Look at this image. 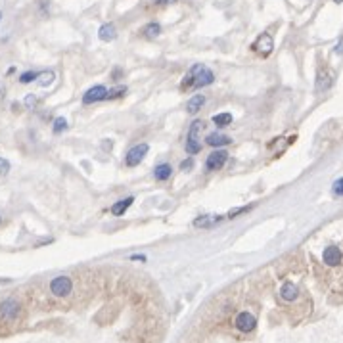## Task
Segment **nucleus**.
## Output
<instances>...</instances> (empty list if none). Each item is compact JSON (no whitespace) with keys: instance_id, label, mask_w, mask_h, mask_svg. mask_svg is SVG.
I'll return each mask as SVG.
<instances>
[{"instance_id":"nucleus-1","label":"nucleus","mask_w":343,"mask_h":343,"mask_svg":"<svg viewBox=\"0 0 343 343\" xmlns=\"http://www.w3.org/2000/svg\"><path fill=\"white\" fill-rule=\"evenodd\" d=\"M215 83V73H213L205 64H194L188 69V73L184 75V79L180 80V90L188 92V90H199Z\"/></svg>"},{"instance_id":"nucleus-2","label":"nucleus","mask_w":343,"mask_h":343,"mask_svg":"<svg viewBox=\"0 0 343 343\" xmlns=\"http://www.w3.org/2000/svg\"><path fill=\"white\" fill-rule=\"evenodd\" d=\"M204 121H199V119H196V121H192L190 129H188V138H186V153H190V155H196V153H199V150H201V144H199V132L204 131Z\"/></svg>"},{"instance_id":"nucleus-3","label":"nucleus","mask_w":343,"mask_h":343,"mask_svg":"<svg viewBox=\"0 0 343 343\" xmlns=\"http://www.w3.org/2000/svg\"><path fill=\"white\" fill-rule=\"evenodd\" d=\"M19 313H22V305L14 297H8L0 303V320L2 322H14L19 316Z\"/></svg>"},{"instance_id":"nucleus-4","label":"nucleus","mask_w":343,"mask_h":343,"mask_svg":"<svg viewBox=\"0 0 343 343\" xmlns=\"http://www.w3.org/2000/svg\"><path fill=\"white\" fill-rule=\"evenodd\" d=\"M50 292L56 297H67L69 293L73 292V282L69 276H56L50 282Z\"/></svg>"},{"instance_id":"nucleus-5","label":"nucleus","mask_w":343,"mask_h":343,"mask_svg":"<svg viewBox=\"0 0 343 343\" xmlns=\"http://www.w3.org/2000/svg\"><path fill=\"white\" fill-rule=\"evenodd\" d=\"M228 161V152L227 150H223V148H215L209 155H207V159H205V169L207 171H219V169L225 167V163Z\"/></svg>"},{"instance_id":"nucleus-6","label":"nucleus","mask_w":343,"mask_h":343,"mask_svg":"<svg viewBox=\"0 0 343 343\" xmlns=\"http://www.w3.org/2000/svg\"><path fill=\"white\" fill-rule=\"evenodd\" d=\"M148 152H150V146H148V144H138V146L131 148V150L127 152V155H125V165H127V167H136V165H140V163L144 161Z\"/></svg>"},{"instance_id":"nucleus-7","label":"nucleus","mask_w":343,"mask_h":343,"mask_svg":"<svg viewBox=\"0 0 343 343\" xmlns=\"http://www.w3.org/2000/svg\"><path fill=\"white\" fill-rule=\"evenodd\" d=\"M106 94H108V88L104 87V85H96V87L88 88L87 92L83 94V106L104 102V100H106Z\"/></svg>"},{"instance_id":"nucleus-8","label":"nucleus","mask_w":343,"mask_h":343,"mask_svg":"<svg viewBox=\"0 0 343 343\" xmlns=\"http://www.w3.org/2000/svg\"><path fill=\"white\" fill-rule=\"evenodd\" d=\"M234 324H236V328L240 330V332H244V334H249V332H253V330L257 328V318L251 313L244 311V313H240L238 316H236Z\"/></svg>"},{"instance_id":"nucleus-9","label":"nucleus","mask_w":343,"mask_h":343,"mask_svg":"<svg viewBox=\"0 0 343 343\" xmlns=\"http://www.w3.org/2000/svg\"><path fill=\"white\" fill-rule=\"evenodd\" d=\"M272 48H274V38L270 37L269 33H261V37L253 43V50H255L257 54H261L263 58L269 56L270 52H272Z\"/></svg>"},{"instance_id":"nucleus-10","label":"nucleus","mask_w":343,"mask_h":343,"mask_svg":"<svg viewBox=\"0 0 343 343\" xmlns=\"http://www.w3.org/2000/svg\"><path fill=\"white\" fill-rule=\"evenodd\" d=\"M334 80H336V73L332 69H322L318 77H316V92H326L328 88L334 87Z\"/></svg>"},{"instance_id":"nucleus-11","label":"nucleus","mask_w":343,"mask_h":343,"mask_svg":"<svg viewBox=\"0 0 343 343\" xmlns=\"http://www.w3.org/2000/svg\"><path fill=\"white\" fill-rule=\"evenodd\" d=\"M322 261L328 265V267H337L341 263V251L337 246H326L324 251H322Z\"/></svg>"},{"instance_id":"nucleus-12","label":"nucleus","mask_w":343,"mask_h":343,"mask_svg":"<svg viewBox=\"0 0 343 343\" xmlns=\"http://www.w3.org/2000/svg\"><path fill=\"white\" fill-rule=\"evenodd\" d=\"M223 219H225V217H220V215H201V217L194 219L192 225L196 228H211L215 227V225H219Z\"/></svg>"},{"instance_id":"nucleus-13","label":"nucleus","mask_w":343,"mask_h":343,"mask_svg":"<svg viewBox=\"0 0 343 343\" xmlns=\"http://www.w3.org/2000/svg\"><path fill=\"white\" fill-rule=\"evenodd\" d=\"M98 38H100L102 43H111V41H115L117 27L113 25V23H104L102 27L98 29Z\"/></svg>"},{"instance_id":"nucleus-14","label":"nucleus","mask_w":343,"mask_h":343,"mask_svg":"<svg viewBox=\"0 0 343 343\" xmlns=\"http://www.w3.org/2000/svg\"><path fill=\"white\" fill-rule=\"evenodd\" d=\"M205 142L213 148H225L232 142V138L227 136V134H220V132H213V134H209V136L205 138Z\"/></svg>"},{"instance_id":"nucleus-15","label":"nucleus","mask_w":343,"mask_h":343,"mask_svg":"<svg viewBox=\"0 0 343 343\" xmlns=\"http://www.w3.org/2000/svg\"><path fill=\"white\" fill-rule=\"evenodd\" d=\"M134 204V197L129 196L125 197V199H119V201H115V204L111 205V215H115V217H121V215H125L127 213V209L131 207V205Z\"/></svg>"},{"instance_id":"nucleus-16","label":"nucleus","mask_w":343,"mask_h":343,"mask_svg":"<svg viewBox=\"0 0 343 343\" xmlns=\"http://www.w3.org/2000/svg\"><path fill=\"white\" fill-rule=\"evenodd\" d=\"M140 35H142L144 38H148V41H153V38H157L161 35V25L157 22H150L148 25L142 27Z\"/></svg>"},{"instance_id":"nucleus-17","label":"nucleus","mask_w":343,"mask_h":343,"mask_svg":"<svg viewBox=\"0 0 343 343\" xmlns=\"http://www.w3.org/2000/svg\"><path fill=\"white\" fill-rule=\"evenodd\" d=\"M204 104H205V96L204 94L192 96L190 100H188V104H186V111H188L190 115H196L197 111L204 108Z\"/></svg>"},{"instance_id":"nucleus-18","label":"nucleus","mask_w":343,"mask_h":343,"mask_svg":"<svg viewBox=\"0 0 343 343\" xmlns=\"http://www.w3.org/2000/svg\"><path fill=\"white\" fill-rule=\"evenodd\" d=\"M171 175H173V167H171L169 163H161V165H157V167L153 169V178L159 180V183L169 180V176Z\"/></svg>"},{"instance_id":"nucleus-19","label":"nucleus","mask_w":343,"mask_h":343,"mask_svg":"<svg viewBox=\"0 0 343 343\" xmlns=\"http://www.w3.org/2000/svg\"><path fill=\"white\" fill-rule=\"evenodd\" d=\"M297 293H299L297 292V286L292 284V282H286V284L280 288V297H282L284 301H288V303L295 299V297H297Z\"/></svg>"},{"instance_id":"nucleus-20","label":"nucleus","mask_w":343,"mask_h":343,"mask_svg":"<svg viewBox=\"0 0 343 343\" xmlns=\"http://www.w3.org/2000/svg\"><path fill=\"white\" fill-rule=\"evenodd\" d=\"M213 123L217 125V127H227V125L232 123V115H230L228 111L217 113V115H213Z\"/></svg>"},{"instance_id":"nucleus-21","label":"nucleus","mask_w":343,"mask_h":343,"mask_svg":"<svg viewBox=\"0 0 343 343\" xmlns=\"http://www.w3.org/2000/svg\"><path fill=\"white\" fill-rule=\"evenodd\" d=\"M125 92H127V87H113L111 90H108L106 100H108V102H111V100H117V98L125 96Z\"/></svg>"},{"instance_id":"nucleus-22","label":"nucleus","mask_w":343,"mask_h":343,"mask_svg":"<svg viewBox=\"0 0 343 343\" xmlns=\"http://www.w3.org/2000/svg\"><path fill=\"white\" fill-rule=\"evenodd\" d=\"M52 131H54V134H59V132L67 131V121L64 117H56V119H54V125H52Z\"/></svg>"},{"instance_id":"nucleus-23","label":"nucleus","mask_w":343,"mask_h":343,"mask_svg":"<svg viewBox=\"0 0 343 343\" xmlns=\"http://www.w3.org/2000/svg\"><path fill=\"white\" fill-rule=\"evenodd\" d=\"M52 80H54V71H44V73L38 75V87H48Z\"/></svg>"},{"instance_id":"nucleus-24","label":"nucleus","mask_w":343,"mask_h":343,"mask_svg":"<svg viewBox=\"0 0 343 343\" xmlns=\"http://www.w3.org/2000/svg\"><path fill=\"white\" fill-rule=\"evenodd\" d=\"M38 71H25V73L19 77V83L22 85H27V83H33V80H37L38 79Z\"/></svg>"},{"instance_id":"nucleus-25","label":"nucleus","mask_w":343,"mask_h":343,"mask_svg":"<svg viewBox=\"0 0 343 343\" xmlns=\"http://www.w3.org/2000/svg\"><path fill=\"white\" fill-rule=\"evenodd\" d=\"M23 104H25V108L35 110V108L38 106V96L37 94H27L25 96V100H23Z\"/></svg>"},{"instance_id":"nucleus-26","label":"nucleus","mask_w":343,"mask_h":343,"mask_svg":"<svg viewBox=\"0 0 343 343\" xmlns=\"http://www.w3.org/2000/svg\"><path fill=\"white\" fill-rule=\"evenodd\" d=\"M10 173V163L4 157H0V176H6Z\"/></svg>"},{"instance_id":"nucleus-27","label":"nucleus","mask_w":343,"mask_h":343,"mask_svg":"<svg viewBox=\"0 0 343 343\" xmlns=\"http://www.w3.org/2000/svg\"><path fill=\"white\" fill-rule=\"evenodd\" d=\"M332 190H334L336 196H343V178H337L336 183H334V188H332Z\"/></svg>"},{"instance_id":"nucleus-28","label":"nucleus","mask_w":343,"mask_h":343,"mask_svg":"<svg viewBox=\"0 0 343 343\" xmlns=\"http://www.w3.org/2000/svg\"><path fill=\"white\" fill-rule=\"evenodd\" d=\"M192 167H194V161H192V157H188V159H184L183 163H180V169H183V171H190Z\"/></svg>"},{"instance_id":"nucleus-29","label":"nucleus","mask_w":343,"mask_h":343,"mask_svg":"<svg viewBox=\"0 0 343 343\" xmlns=\"http://www.w3.org/2000/svg\"><path fill=\"white\" fill-rule=\"evenodd\" d=\"M171 2H178V0H155L157 6H165V4H171Z\"/></svg>"},{"instance_id":"nucleus-30","label":"nucleus","mask_w":343,"mask_h":343,"mask_svg":"<svg viewBox=\"0 0 343 343\" xmlns=\"http://www.w3.org/2000/svg\"><path fill=\"white\" fill-rule=\"evenodd\" d=\"M4 96H6V88H4V85L0 83V100H4Z\"/></svg>"},{"instance_id":"nucleus-31","label":"nucleus","mask_w":343,"mask_h":343,"mask_svg":"<svg viewBox=\"0 0 343 343\" xmlns=\"http://www.w3.org/2000/svg\"><path fill=\"white\" fill-rule=\"evenodd\" d=\"M336 52H339V54H343V38L337 43V46H336Z\"/></svg>"},{"instance_id":"nucleus-32","label":"nucleus","mask_w":343,"mask_h":343,"mask_svg":"<svg viewBox=\"0 0 343 343\" xmlns=\"http://www.w3.org/2000/svg\"><path fill=\"white\" fill-rule=\"evenodd\" d=\"M131 259H132V261H146V257H144V255H132Z\"/></svg>"},{"instance_id":"nucleus-33","label":"nucleus","mask_w":343,"mask_h":343,"mask_svg":"<svg viewBox=\"0 0 343 343\" xmlns=\"http://www.w3.org/2000/svg\"><path fill=\"white\" fill-rule=\"evenodd\" d=\"M334 2H336V4H339V2H343V0H334Z\"/></svg>"},{"instance_id":"nucleus-34","label":"nucleus","mask_w":343,"mask_h":343,"mask_svg":"<svg viewBox=\"0 0 343 343\" xmlns=\"http://www.w3.org/2000/svg\"><path fill=\"white\" fill-rule=\"evenodd\" d=\"M0 19H2V12H0Z\"/></svg>"}]
</instances>
